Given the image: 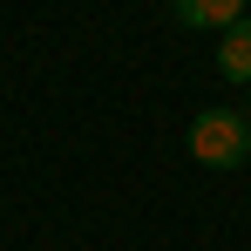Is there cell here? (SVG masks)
Segmentation results:
<instances>
[{"instance_id": "1", "label": "cell", "mask_w": 251, "mask_h": 251, "mask_svg": "<svg viewBox=\"0 0 251 251\" xmlns=\"http://www.w3.org/2000/svg\"><path fill=\"white\" fill-rule=\"evenodd\" d=\"M190 156L204 170H245L251 163V116H238V109H197Z\"/></svg>"}, {"instance_id": "2", "label": "cell", "mask_w": 251, "mask_h": 251, "mask_svg": "<svg viewBox=\"0 0 251 251\" xmlns=\"http://www.w3.org/2000/svg\"><path fill=\"white\" fill-rule=\"evenodd\" d=\"M251 0H170V14L183 21V27H204V34H231L238 21H245Z\"/></svg>"}, {"instance_id": "3", "label": "cell", "mask_w": 251, "mask_h": 251, "mask_svg": "<svg viewBox=\"0 0 251 251\" xmlns=\"http://www.w3.org/2000/svg\"><path fill=\"white\" fill-rule=\"evenodd\" d=\"M217 75L224 82H251V14L231 34H217Z\"/></svg>"}]
</instances>
